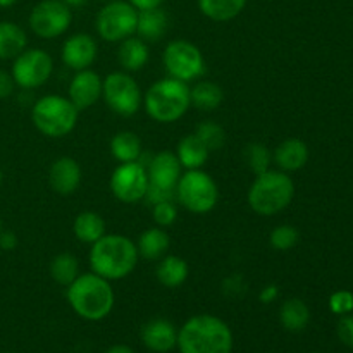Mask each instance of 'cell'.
Listing matches in <instances>:
<instances>
[{"label": "cell", "mask_w": 353, "mask_h": 353, "mask_svg": "<svg viewBox=\"0 0 353 353\" xmlns=\"http://www.w3.org/2000/svg\"><path fill=\"white\" fill-rule=\"evenodd\" d=\"M68 302L79 317L86 321H102L114 309V290L110 281L95 272L79 274L68 286Z\"/></svg>", "instance_id": "3"}, {"label": "cell", "mask_w": 353, "mask_h": 353, "mask_svg": "<svg viewBox=\"0 0 353 353\" xmlns=\"http://www.w3.org/2000/svg\"><path fill=\"white\" fill-rule=\"evenodd\" d=\"M110 154L119 164L140 161L143 154L141 140L133 131H119L110 140Z\"/></svg>", "instance_id": "28"}, {"label": "cell", "mask_w": 353, "mask_h": 353, "mask_svg": "<svg viewBox=\"0 0 353 353\" xmlns=\"http://www.w3.org/2000/svg\"><path fill=\"white\" fill-rule=\"evenodd\" d=\"M72 23L71 7L62 0H40L31 9L28 24L38 38L54 40L62 37Z\"/></svg>", "instance_id": "12"}, {"label": "cell", "mask_w": 353, "mask_h": 353, "mask_svg": "<svg viewBox=\"0 0 353 353\" xmlns=\"http://www.w3.org/2000/svg\"><path fill=\"white\" fill-rule=\"evenodd\" d=\"M17 0H0V9H7V7H12Z\"/></svg>", "instance_id": "44"}, {"label": "cell", "mask_w": 353, "mask_h": 353, "mask_svg": "<svg viewBox=\"0 0 353 353\" xmlns=\"http://www.w3.org/2000/svg\"><path fill=\"white\" fill-rule=\"evenodd\" d=\"M248 0H196L200 12L216 23H228L240 16Z\"/></svg>", "instance_id": "26"}, {"label": "cell", "mask_w": 353, "mask_h": 353, "mask_svg": "<svg viewBox=\"0 0 353 353\" xmlns=\"http://www.w3.org/2000/svg\"><path fill=\"white\" fill-rule=\"evenodd\" d=\"M181 164L174 152H161L150 157L147 164L148 185L155 188L165 190V192H174L179 178H181Z\"/></svg>", "instance_id": "15"}, {"label": "cell", "mask_w": 353, "mask_h": 353, "mask_svg": "<svg viewBox=\"0 0 353 353\" xmlns=\"http://www.w3.org/2000/svg\"><path fill=\"white\" fill-rule=\"evenodd\" d=\"M102 99L112 112L123 117L134 116L143 105L140 85L126 71L110 72L107 78H103Z\"/></svg>", "instance_id": "10"}, {"label": "cell", "mask_w": 353, "mask_h": 353, "mask_svg": "<svg viewBox=\"0 0 353 353\" xmlns=\"http://www.w3.org/2000/svg\"><path fill=\"white\" fill-rule=\"evenodd\" d=\"M279 321L286 331L300 333L310 323V309L303 300L290 299L279 309Z\"/></svg>", "instance_id": "29"}, {"label": "cell", "mask_w": 353, "mask_h": 353, "mask_svg": "<svg viewBox=\"0 0 353 353\" xmlns=\"http://www.w3.org/2000/svg\"><path fill=\"white\" fill-rule=\"evenodd\" d=\"M62 2L69 7H83V6H86L90 0H62Z\"/></svg>", "instance_id": "43"}, {"label": "cell", "mask_w": 353, "mask_h": 353, "mask_svg": "<svg viewBox=\"0 0 353 353\" xmlns=\"http://www.w3.org/2000/svg\"><path fill=\"white\" fill-rule=\"evenodd\" d=\"M174 195L181 207L193 214H207L219 202V188L210 174L202 169H190L181 174Z\"/></svg>", "instance_id": "7"}, {"label": "cell", "mask_w": 353, "mask_h": 353, "mask_svg": "<svg viewBox=\"0 0 353 353\" xmlns=\"http://www.w3.org/2000/svg\"><path fill=\"white\" fill-rule=\"evenodd\" d=\"M162 62L169 78L183 83L195 81L205 72V59L202 50L188 40H172L165 45Z\"/></svg>", "instance_id": "9"}, {"label": "cell", "mask_w": 353, "mask_h": 353, "mask_svg": "<svg viewBox=\"0 0 353 353\" xmlns=\"http://www.w3.org/2000/svg\"><path fill=\"white\" fill-rule=\"evenodd\" d=\"M107 2H110V0H107Z\"/></svg>", "instance_id": "47"}, {"label": "cell", "mask_w": 353, "mask_h": 353, "mask_svg": "<svg viewBox=\"0 0 353 353\" xmlns=\"http://www.w3.org/2000/svg\"><path fill=\"white\" fill-rule=\"evenodd\" d=\"M295 196V183L288 172L269 171L255 176L250 190H248V205L259 216H276L283 212L292 203Z\"/></svg>", "instance_id": "5"}, {"label": "cell", "mask_w": 353, "mask_h": 353, "mask_svg": "<svg viewBox=\"0 0 353 353\" xmlns=\"http://www.w3.org/2000/svg\"><path fill=\"white\" fill-rule=\"evenodd\" d=\"M190 100L192 105L203 112H212L219 109L224 100V92L217 83L199 81L193 88H190Z\"/></svg>", "instance_id": "30"}, {"label": "cell", "mask_w": 353, "mask_h": 353, "mask_svg": "<svg viewBox=\"0 0 353 353\" xmlns=\"http://www.w3.org/2000/svg\"><path fill=\"white\" fill-rule=\"evenodd\" d=\"M110 192L119 202L138 203L145 200L148 190L147 168L137 162H124L114 169L110 176Z\"/></svg>", "instance_id": "13"}, {"label": "cell", "mask_w": 353, "mask_h": 353, "mask_svg": "<svg viewBox=\"0 0 353 353\" xmlns=\"http://www.w3.org/2000/svg\"><path fill=\"white\" fill-rule=\"evenodd\" d=\"M190 100L188 83L174 78H164L155 81L143 95L145 112L150 119L161 124H172L188 112Z\"/></svg>", "instance_id": "4"}, {"label": "cell", "mask_w": 353, "mask_h": 353, "mask_svg": "<svg viewBox=\"0 0 353 353\" xmlns=\"http://www.w3.org/2000/svg\"><path fill=\"white\" fill-rule=\"evenodd\" d=\"M79 110L72 102L61 95H45L34 102L31 121L41 134L48 138H64L78 124Z\"/></svg>", "instance_id": "6"}, {"label": "cell", "mask_w": 353, "mask_h": 353, "mask_svg": "<svg viewBox=\"0 0 353 353\" xmlns=\"http://www.w3.org/2000/svg\"><path fill=\"white\" fill-rule=\"evenodd\" d=\"M168 28L169 16L162 7L138 12L137 34L147 43H155V41L161 40L168 33Z\"/></svg>", "instance_id": "21"}, {"label": "cell", "mask_w": 353, "mask_h": 353, "mask_svg": "<svg viewBox=\"0 0 353 353\" xmlns=\"http://www.w3.org/2000/svg\"><path fill=\"white\" fill-rule=\"evenodd\" d=\"M141 341L148 350L168 353L178 345V331L168 319H152L141 327Z\"/></svg>", "instance_id": "18"}, {"label": "cell", "mask_w": 353, "mask_h": 353, "mask_svg": "<svg viewBox=\"0 0 353 353\" xmlns=\"http://www.w3.org/2000/svg\"><path fill=\"white\" fill-rule=\"evenodd\" d=\"M278 296H279V288L276 285H265L264 288L261 290V293H259V300H261L262 303H265V305L276 302Z\"/></svg>", "instance_id": "39"}, {"label": "cell", "mask_w": 353, "mask_h": 353, "mask_svg": "<svg viewBox=\"0 0 353 353\" xmlns=\"http://www.w3.org/2000/svg\"><path fill=\"white\" fill-rule=\"evenodd\" d=\"M50 276L57 285L68 288L79 276V261L69 252L57 254L50 262Z\"/></svg>", "instance_id": "31"}, {"label": "cell", "mask_w": 353, "mask_h": 353, "mask_svg": "<svg viewBox=\"0 0 353 353\" xmlns=\"http://www.w3.org/2000/svg\"><path fill=\"white\" fill-rule=\"evenodd\" d=\"M26 31L12 21H0V59H16L26 48Z\"/></svg>", "instance_id": "25"}, {"label": "cell", "mask_w": 353, "mask_h": 353, "mask_svg": "<svg viewBox=\"0 0 353 353\" xmlns=\"http://www.w3.org/2000/svg\"><path fill=\"white\" fill-rule=\"evenodd\" d=\"M102 83L103 79L100 78L99 72L92 71V69H83V71H76L72 76L71 83H69V97L72 105L81 112V110L90 109L99 102L102 97Z\"/></svg>", "instance_id": "16"}, {"label": "cell", "mask_w": 353, "mask_h": 353, "mask_svg": "<svg viewBox=\"0 0 353 353\" xmlns=\"http://www.w3.org/2000/svg\"><path fill=\"white\" fill-rule=\"evenodd\" d=\"M14 88H16V83H14L10 72L0 69V100L9 99L14 93Z\"/></svg>", "instance_id": "38"}, {"label": "cell", "mask_w": 353, "mask_h": 353, "mask_svg": "<svg viewBox=\"0 0 353 353\" xmlns=\"http://www.w3.org/2000/svg\"><path fill=\"white\" fill-rule=\"evenodd\" d=\"M155 276L162 286L174 290L185 285L190 276V268L185 259L178 257V255H164L159 261Z\"/></svg>", "instance_id": "23"}, {"label": "cell", "mask_w": 353, "mask_h": 353, "mask_svg": "<svg viewBox=\"0 0 353 353\" xmlns=\"http://www.w3.org/2000/svg\"><path fill=\"white\" fill-rule=\"evenodd\" d=\"M2 179H3V174H2V169H0V185H2Z\"/></svg>", "instance_id": "45"}, {"label": "cell", "mask_w": 353, "mask_h": 353, "mask_svg": "<svg viewBox=\"0 0 353 353\" xmlns=\"http://www.w3.org/2000/svg\"><path fill=\"white\" fill-rule=\"evenodd\" d=\"M300 241V233L295 226L292 224H279L271 231L269 236V243L274 250L278 252H288L295 248Z\"/></svg>", "instance_id": "34"}, {"label": "cell", "mask_w": 353, "mask_h": 353, "mask_svg": "<svg viewBox=\"0 0 353 353\" xmlns=\"http://www.w3.org/2000/svg\"><path fill=\"white\" fill-rule=\"evenodd\" d=\"M105 353H134V352L133 348H130L128 345H114V347H110Z\"/></svg>", "instance_id": "42"}, {"label": "cell", "mask_w": 353, "mask_h": 353, "mask_svg": "<svg viewBox=\"0 0 353 353\" xmlns=\"http://www.w3.org/2000/svg\"><path fill=\"white\" fill-rule=\"evenodd\" d=\"M178 348L181 353H231V327L212 314H199L186 321L178 331Z\"/></svg>", "instance_id": "1"}, {"label": "cell", "mask_w": 353, "mask_h": 353, "mask_svg": "<svg viewBox=\"0 0 353 353\" xmlns=\"http://www.w3.org/2000/svg\"><path fill=\"white\" fill-rule=\"evenodd\" d=\"M105 231V221H103V217L100 214L93 212V210H85V212L78 214L74 223H72V233H74V236L81 243L93 245L103 234H107Z\"/></svg>", "instance_id": "27"}, {"label": "cell", "mask_w": 353, "mask_h": 353, "mask_svg": "<svg viewBox=\"0 0 353 353\" xmlns=\"http://www.w3.org/2000/svg\"><path fill=\"white\" fill-rule=\"evenodd\" d=\"M245 161H247L248 168L255 176L262 174V172L269 171L272 164V152L265 147L264 143H250L245 148Z\"/></svg>", "instance_id": "33"}, {"label": "cell", "mask_w": 353, "mask_h": 353, "mask_svg": "<svg viewBox=\"0 0 353 353\" xmlns=\"http://www.w3.org/2000/svg\"><path fill=\"white\" fill-rule=\"evenodd\" d=\"M176 157H178L181 168H185L186 171L190 169H202V165L205 164L207 159H209L210 152L202 141L199 140L195 133L186 134L185 138H181L176 148Z\"/></svg>", "instance_id": "24"}, {"label": "cell", "mask_w": 353, "mask_h": 353, "mask_svg": "<svg viewBox=\"0 0 353 353\" xmlns=\"http://www.w3.org/2000/svg\"><path fill=\"white\" fill-rule=\"evenodd\" d=\"M0 231H2V219H0Z\"/></svg>", "instance_id": "46"}, {"label": "cell", "mask_w": 353, "mask_h": 353, "mask_svg": "<svg viewBox=\"0 0 353 353\" xmlns=\"http://www.w3.org/2000/svg\"><path fill=\"white\" fill-rule=\"evenodd\" d=\"M17 247V236L12 231H0V248L6 252L14 250Z\"/></svg>", "instance_id": "40"}, {"label": "cell", "mask_w": 353, "mask_h": 353, "mask_svg": "<svg viewBox=\"0 0 353 353\" xmlns=\"http://www.w3.org/2000/svg\"><path fill=\"white\" fill-rule=\"evenodd\" d=\"M148 59H150L148 43L134 34L121 41L117 48V61L126 72L141 71L147 65Z\"/></svg>", "instance_id": "20"}, {"label": "cell", "mask_w": 353, "mask_h": 353, "mask_svg": "<svg viewBox=\"0 0 353 353\" xmlns=\"http://www.w3.org/2000/svg\"><path fill=\"white\" fill-rule=\"evenodd\" d=\"M12 61L10 76L23 90L40 88L54 72V59L43 48H24Z\"/></svg>", "instance_id": "11"}, {"label": "cell", "mask_w": 353, "mask_h": 353, "mask_svg": "<svg viewBox=\"0 0 353 353\" xmlns=\"http://www.w3.org/2000/svg\"><path fill=\"white\" fill-rule=\"evenodd\" d=\"M97 54H99V45L95 38L88 33H76L62 43L61 59L64 65L72 71H83L90 69V65L95 62Z\"/></svg>", "instance_id": "14"}, {"label": "cell", "mask_w": 353, "mask_h": 353, "mask_svg": "<svg viewBox=\"0 0 353 353\" xmlns=\"http://www.w3.org/2000/svg\"><path fill=\"white\" fill-rule=\"evenodd\" d=\"M171 247V238L165 233L164 228H150L140 234L137 241V250L140 259L148 262H157L168 254Z\"/></svg>", "instance_id": "22"}, {"label": "cell", "mask_w": 353, "mask_h": 353, "mask_svg": "<svg viewBox=\"0 0 353 353\" xmlns=\"http://www.w3.org/2000/svg\"><path fill=\"white\" fill-rule=\"evenodd\" d=\"M134 9L140 12V10H148V9H157V7H162L164 0H128Z\"/></svg>", "instance_id": "41"}, {"label": "cell", "mask_w": 353, "mask_h": 353, "mask_svg": "<svg viewBox=\"0 0 353 353\" xmlns=\"http://www.w3.org/2000/svg\"><path fill=\"white\" fill-rule=\"evenodd\" d=\"M152 217H154L155 224L159 228L172 226L176 223V219H178V209H176L172 200H169V202H159L155 205H152Z\"/></svg>", "instance_id": "35"}, {"label": "cell", "mask_w": 353, "mask_h": 353, "mask_svg": "<svg viewBox=\"0 0 353 353\" xmlns=\"http://www.w3.org/2000/svg\"><path fill=\"white\" fill-rule=\"evenodd\" d=\"M309 147L300 138H288L276 147L272 161L283 172L300 171L309 162Z\"/></svg>", "instance_id": "19"}, {"label": "cell", "mask_w": 353, "mask_h": 353, "mask_svg": "<svg viewBox=\"0 0 353 353\" xmlns=\"http://www.w3.org/2000/svg\"><path fill=\"white\" fill-rule=\"evenodd\" d=\"M137 243L123 234H103L92 245L90 250V268L92 272L102 276L107 281L124 279L138 265Z\"/></svg>", "instance_id": "2"}, {"label": "cell", "mask_w": 353, "mask_h": 353, "mask_svg": "<svg viewBox=\"0 0 353 353\" xmlns=\"http://www.w3.org/2000/svg\"><path fill=\"white\" fill-rule=\"evenodd\" d=\"M330 309L333 314L338 316H347V314L353 312V293L347 292V290H340L334 292L330 296Z\"/></svg>", "instance_id": "36"}, {"label": "cell", "mask_w": 353, "mask_h": 353, "mask_svg": "<svg viewBox=\"0 0 353 353\" xmlns=\"http://www.w3.org/2000/svg\"><path fill=\"white\" fill-rule=\"evenodd\" d=\"M48 183H50V188L59 195H72L81 185V168L78 161L68 155L54 161L48 171Z\"/></svg>", "instance_id": "17"}, {"label": "cell", "mask_w": 353, "mask_h": 353, "mask_svg": "<svg viewBox=\"0 0 353 353\" xmlns=\"http://www.w3.org/2000/svg\"><path fill=\"white\" fill-rule=\"evenodd\" d=\"M138 10L128 0H110L97 12L95 30L103 41L121 43L137 34Z\"/></svg>", "instance_id": "8"}, {"label": "cell", "mask_w": 353, "mask_h": 353, "mask_svg": "<svg viewBox=\"0 0 353 353\" xmlns=\"http://www.w3.org/2000/svg\"><path fill=\"white\" fill-rule=\"evenodd\" d=\"M336 333H338V338H340V341L345 345V347L353 348V316L352 314L341 316V319L338 321Z\"/></svg>", "instance_id": "37"}, {"label": "cell", "mask_w": 353, "mask_h": 353, "mask_svg": "<svg viewBox=\"0 0 353 353\" xmlns=\"http://www.w3.org/2000/svg\"><path fill=\"white\" fill-rule=\"evenodd\" d=\"M195 134L209 148V152L221 150L224 147V143H226V131H224V128L221 124L214 123V121H202L196 126Z\"/></svg>", "instance_id": "32"}]
</instances>
